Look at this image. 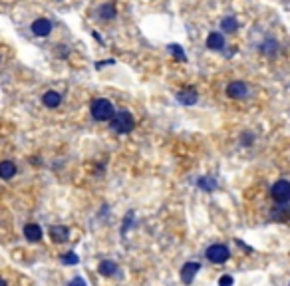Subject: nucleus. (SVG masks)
Here are the masks:
<instances>
[{"mask_svg": "<svg viewBox=\"0 0 290 286\" xmlns=\"http://www.w3.org/2000/svg\"><path fill=\"white\" fill-rule=\"evenodd\" d=\"M42 104H44L46 108H50V110L60 108V104H62V93L56 91V89H48V91L42 95Z\"/></svg>", "mask_w": 290, "mask_h": 286, "instance_id": "10", "label": "nucleus"}, {"mask_svg": "<svg viewBox=\"0 0 290 286\" xmlns=\"http://www.w3.org/2000/svg\"><path fill=\"white\" fill-rule=\"evenodd\" d=\"M272 217H274V221L286 223V219H288V207H286V205H278V207H274Z\"/></svg>", "mask_w": 290, "mask_h": 286, "instance_id": "19", "label": "nucleus"}, {"mask_svg": "<svg viewBox=\"0 0 290 286\" xmlns=\"http://www.w3.org/2000/svg\"><path fill=\"white\" fill-rule=\"evenodd\" d=\"M221 30L227 32V34H234V32L238 30V20H236V16H225V18L221 20Z\"/></svg>", "mask_w": 290, "mask_h": 286, "instance_id": "16", "label": "nucleus"}, {"mask_svg": "<svg viewBox=\"0 0 290 286\" xmlns=\"http://www.w3.org/2000/svg\"><path fill=\"white\" fill-rule=\"evenodd\" d=\"M30 30H32V34L34 36H38V38H46L48 34H50L52 30H54V24L48 20V18H36L32 24H30Z\"/></svg>", "mask_w": 290, "mask_h": 286, "instance_id": "6", "label": "nucleus"}, {"mask_svg": "<svg viewBox=\"0 0 290 286\" xmlns=\"http://www.w3.org/2000/svg\"><path fill=\"white\" fill-rule=\"evenodd\" d=\"M199 270H201V264L199 262H185L183 268H181V280L185 284H191L193 280H195V276H197Z\"/></svg>", "mask_w": 290, "mask_h": 286, "instance_id": "9", "label": "nucleus"}, {"mask_svg": "<svg viewBox=\"0 0 290 286\" xmlns=\"http://www.w3.org/2000/svg\"><path fill=\"white\" fill-rule=\"evenodd\" d=\"M16 173H18V169H16V163H14V161H8V159L0 161V179L8 181V179H12Z\"/></svg>", "mask_w": 290, "mask_h": 286, "instance_id": "14", "label": "nucleus"}, {"mask_svg": "<svg viewBox=\"0 0 290 286\" xmlns=\"http://www.w3.org/2000/svg\"><path fill=\"white\" fill-rule=\"evenodd\" d=\"M116 16H117V8H116L114 2H104V4L98 6V10H95V18H100V20H104V22L114 20Z\"/></svg>", "mask_w": 290, "mask_h": 286, "instance_id": "8", "label": "nucleus"}, {"mask_svg": "<svg viewBox=\"0 0 290 286\" xmlns=\"http://www.w3.org/2000/svg\"><path fill=\"white\" fill-rule=\"evenodd\" d=\"M197 185H199L203 191H215V189L219 187V183H217L215 177H201V179L197 181Z\"/></svg>", "mask_w": 290, "mask_h": 286, "instance_id": "18", "label": "nucleus"}, {"mask_svg": "<svg viewBox=\"0 0 290 286\" xmlns=\"http://www.w3.org/2000/svg\"><path fill=\"white\" fill-rule=\"evenodd\" d=\"M93 38H95V40H98V42H104V40H102V36H100L98 32H93Z\"/></svg>", "mask_w": 290, "mask_h": 286, "instance_id": "26", "label": "nucleus"}, {"mask_svg": "<svg viewBox=\"0 0 290 286\" xmlns=\"http://www.w3.org/2000/svg\"><path fill=\"white\" fill-rule=\"evenodd\" d=\"M62 262H64V264L74 266V264H78V262H80V258H78V255H76V253H64V255H62Z\"/></svg>", "mask_w": 290, "mask_h": 286, "instance_id": "20", "label": "nucleus"}, {"mask_svg": "<svg viewBox=\"0 0 290 286\" xmlns=\"http://www.w3.org/2000/svg\"><path fill=\"white\" fill-rule=\"evenodd\" d=\"M240 143H243V145H253V143H255V133L253 131H245L243 135H240Z\"/></svg>", "mask_w": 290, "mask_h": 286, "instance_id": "22", "label": "nucleus"}, {"mask_svg": "<svg viewBox=\"0 0 290 286\" xmlns=\"http://www.w3.org/2000/svg\"><path fill=\"white\" fill-rule=\"evenodd\" d=\"M169 52H173V56H175V58H181L183 62L187 60V56H185V52H183V48L177 46V44H171V46H169Z\"/></svg>", "mask_w": 290, "mask_h": 286, "instance_id": "21", "label": "nucleus"}, {"mask_svg": "<svg viewBox=\"0 0 290 286\" xmlns=\"http://www.w3.org/2000/svg\"><path fill=\"white\" fill-rule=\"evenodd\" d=\"M112 64H116V60H104V62H98V64H95V68H104V66H112Z\"/></svg>", "mask_w": 290, "mask_h": 286, "instance_id": "25", "label": "nucleus"}, {"mask_svg": "<svg viewBox=\"0 0 290 286\" xmlns=\"http://www.w3.org/2000/svg\"><path fill=\"white\" fill-rule=\"evenodd\" d=\"M50 238L54 243H66L68 238H70V229L68 227H64V225H54V227H50Z\"/></svg>", "mask_w": 290, "mask_h": 286, "instance_id": "11", "label": "nucleus"}, {"mask_svg": "<svg viewBox=\"0 0 290 286\" xmlns=\"http://www.w3.org/2000/svg\"><path fill=\"white\" fill-rule=\"evenodd\" d=\"M232 276H229V274H223L221 278H219V286H232Z\"/></svg>", "mask_w": 290, "mask_h": 286, "instance_id": "23", "label": "nucleus"}, {"mask_svg": "<svg viewBox=\"0 0 290 286\" xmlns=\"http://www.w3.org/2000/svg\"><path fill=\"white\" fill-rule=\"evenodd\" d=\"M0 286H8V284H6V280H4L2 276H0Z\"/></svg>", "mask_w": 290, "mask_h": 286, "instance_id": "27", "label": "nucleus"}, {"mask_svg": "<svg viewBox=\"0 0 290 286\" xmlns=\"http://www.w3.org/2000/svg\"><path fill=\"white\" fill-rule=\"evenodd\" d=\"M259 50H261L262 54H266V56H274V54L278 52V42H276L274 38H266V40L259 46Z\"/></svg>", "mask_w": 290, "mask_h": 286, "instance_id": "15", "label": "nucleus"}, {"mask_svg": "<svg viewBox=\"0 0 290 286\" xmlns=\"http://www.w3.org/2000/svg\"><path fill=\"white\" fill-rule=\"evenodd\" d=\"M207 48L209 50H215V52H221L223 48H225V34L223 32H211L207 36Z\"/></svg>", "mask_w": 290, "mask_h": 286, "instance_id": "12", "label": "nucleus"}, {"mask_svg": "<svg viewBox=\"0 0 290 286\" xmlns=\"http://www.w3.org/2000/svg\"><path fill=\"white\" fill-rule=\"evenodd\" d=\"M177 102L183 104V106H195L199 102V93L195 87H185V89H179L177 91Z\"/></svg>", "mask_w": 290, "mask_h": 286, "instance_id": "7", "label": "nucleus"}, {"mask_svg": "<svg viewBox=\"0 0 290 286\" xmlns=\"http://www.w3.org/2000/svg\"><path fill=\"white\" fill-rule=\"evenodd\" d=\"M110 121H112L110 127H112L116 133H121V135H123V133H131L133 127H135V119H133V115H131L127 110H117Z\"/></svg>", "mask_w": 290, "mask_h": 286, "instance_id": "2", "label": "nucleus"}, {"mask_svg": "<svg viewBox=\"0 0 290 286\" xmlns=\"http://www.w3.org/2000/svg\"><path fill=\"white\" fill-rule=\"evenodd\" d=\"M24 236L28 238L30 243H38V241H42L44 232H42L40 225H36V223H28V225L24 227Z\"/></svg>", "mask_w": 290, "mask_h": 286, "instance_id": "13", "label": "nucleus"}, {"mask_svg": "<svg viewBox=\"0 0 290 286\" xmlns=\"http://www.w3.org/2000/svg\"><path fill=\"white\" fill-rule=\"evenodd\" d=\"M205 257H207L213 264H223V262H227V260L231 258V251H229V247H225V245H211V247L207 249Z\"/></svg>", "mask_w": 290, "mask_h": 286, "instance_id": "4", "label": "nucleus"}, {"mask_svg": "<svg viewBox=\"0 0 290 286\" xmlns=\"http://www.w3.org/2000/svg\"><path fill=\"white\" fill-rule=\"evenodd\" d=\"M68 286H87V282H86V278L76 276V278H72V280L68 282Z\"/></svg>", "mask_w": 290, "mask_h": 286, "instance_id": "24", "label": "nucleus"}, {"mask_svg": "<svg viewBox=\"0 0 290 286\" xmlns=\"http://www.w3.org/2000/svg\"><path fill=\"white\" fill-rule=\"evenodd\" d=\"M270 195H272V199H274L278 205H286V203L290 201V183H288L286 179L276 181V183L272 185V189H270Z\"/></svg>", "mask_w": 290, "mask_h": 286, "instance_id": "3", "label": "nucleus"}, {"mask_svg": "<svg viewBox=\"0 0 290 286\" xmlns=\"http://www.w3.org/2000/svg\"><path fill=\"white\" fill-rule=\"evenodd\" d=\"M89 112H91V117L95 121H110L114 117V114H116V108L106 98H95L91 102V106H89Z\"/></svg>", "mask_w": 290, "mask_h": 286, "instance_id": "1", "label": "nucleus"}, {"mask_svg": "<svg viewBox=\"0 0 290 286\" xmlns=\"http://www.w3.org/2000/svg\"><path fill=\"white\" fill-rule=\"evenodd\" d=\"M98 270H100L102 276H114L117 272V264L114 260H102L100 266H98Z\"/></svg>", "mask_w": 290, "mask_h": 286, "instance_id": "17", "label": "nucleus"}, {"mask_svg": "<svg viewBox=\"0 0 290 286\" xmlns=\"http://www.w3.org/2000/svg\"><path fill=\"white\" fill-rule=\"evenodd\" d=\"M249 93H251V87L247 82L243 80H234L227 86V95L232 100H243V98H249Z\"/></svg>", "mask_w": 290, "mask_h": 286, "instance_id": "5", "label": "nucleus"}]
</instances>
